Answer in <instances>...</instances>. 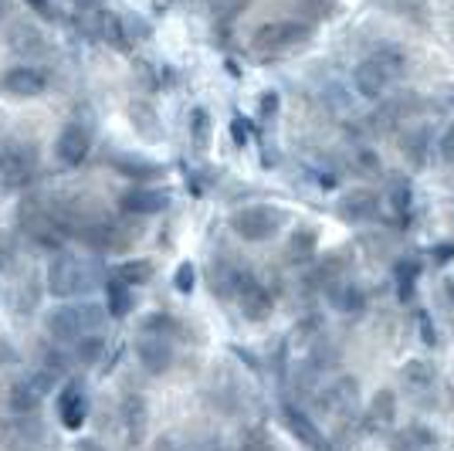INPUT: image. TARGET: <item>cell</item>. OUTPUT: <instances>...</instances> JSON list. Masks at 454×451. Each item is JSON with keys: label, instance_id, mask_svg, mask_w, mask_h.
Listing matches in <instances>:
<instances>
[{"label": "cell", "instance_id": "22", "mask_svg": "<svg viewBox=\"0 0 454 451\" xmlns=\"http://www.w3.org/2000/svg\"><path fill=\"white\" fill-rule=\"evenodd\" d=\"M370 421L377 424V428H383V424H390L394 421V394H377V400H373V411H370Z\"/></svg>", "mask_w": 454, "mask_h": 451}, {"label": "cell", "instance_id": "14", "mask_svg": "<svg viewBox=\"0 0 454 451\" xmlns=\"http://www.w3.org/2000/svg\"><path fill=\"white\" fill-rule=\"evenodd\" d=\"M340 214L346 221H373L380 214V197L373 190H353L342 197Z\"/></svg>", "mask_w": 454, "mask_h": 451}, {"label": "cell", "instance_id": "1", "mask_svg": "<svg viewBox=\"0 0 454 451\" xmlns=\"http://www.w3.org/2000/svg\"><path fill=\"white\" fill-rule=\"evenodd\" d=\"M407 68V58L400 48H380L370 58H363L353 72V85L363 99H380Z\"/></svg>", "mask_w": 454, "mask_h": 451}, {"label": "cell", "instance_id": "18", "mask_svg": "<svg viewBox=\"0 0 454 451\" xmlns=\"http://www.w3.org/2000/svg\"><path fill=\"white\" fill-rule=\"evenodd\" d=\"M122 414H126V428H129V438H143V428H146V404L139 400V397H129L126 400V407H122Z\"/></svg>", "mask_w": 454, "mask_h": 451}, {"label": "cell", "instance_id": "15", "mask_svg": "<svg viewBox=\"0 0 454 451\" xmlns=\"http://www.w3.org/2000/svg\"><path fill=\"white\" fill-rule=\"evenodd\" d=\"M167 204H170V194L167 190L136 187L129 194H122V210H129V214H160Z\"/></svg>", "mask_w": 454, "mask_h": 451}, {"label": "cell", "instance_id": "12", "mask_svg": "<svg viewBox=\"0 0 454 451\" xmlns=\"http://www.w3.org/2000/svg\"><path fill=\"white\" fill-rule=\"evenodd\" d=\"M51 387V380L44 374H38V376H27V380H18L14 387H11V407L18 414H27V411H35L41 404V397H44V391Z\"/></svg>", "mask_w": 454, "mask_h": 451}, {"label": "cell", "instance_id": "17", "mask_svg": "<svg viewBox=\"0 0 454 451\" xmlns=\"http://www.w3.org/2000/svg\"><path fill=\"white\" fill-rule=\"evenodd\" d=\"M115 279L122 285H143V282H150L153 279V265L146 262V258H136V262H122L119 268H115Z\"/></svg>", "mask_w": 454, "mask_h": 451}, {"label": "cell", "instance_id": "29", "mask_svg": "<svg viewBox=\"0 0 454 451\" xmlns=\"http://www.w3.org/2000/svg\"><path fill=\"white\" fill-rule=\"evenodd\" d=\"M4 11H7V0H0V18H4Z\"/></svg>", "mask_w": 454, "mask_h": 451}, {"label": "cell", "instance_id": "6", "mask_svg": "<svg viewBox=\"0 0 454 451\" xmlns=\"http://www.w3.org/2000/svg\"><path fill=\"white\" fill-rule=\"evenodd\" d=\"M38 173V150L35 143L11 139L0 146V184L4 187H24Z\"/></svg>", "mask_w": 454, "mask_h": 451}, {"label": "cell", "instance_id": "7", "mask_svg": "<svg viewBox=\"0 0 454 451\" xmlns=\"http://www.w3.org/2000/svg\"><path fill=\"white\" fill-rule=\"evenodd\" d=\"M238 305H241V313H245L251 322H262L271 316V309H275V296L268 292L265 282H258L254 275H238V285H234V292H231Z\"/></svg>", "mask_w": 454, "mask_h": 451}, {"label": "cell", "instance_id": "27", "mask_svg": "<svg viewBox=\"0 0 454 451\" xmlns=\"http://www.w3.org/2000/svg\"><path fill=\"white\" fill-rule=\"evenodd\" d=\"M441 156H444V163H454V123L451 130L444 132V139H441Z\"/></svg>", "mask_w": 454, "mask_h": 451}, {"label": "cell", "instance_id": "28", "mask_svg": "<svg viewBox=\"0 0 454 451\" xmlns=\"http://www.w3.org/2000/svg\"><path fill=\"white\" fill-rule=\"evenodd\" d=\"M278 109V95H265L262 99V113H275Z\"/></svg>", "mask_w": 454, "mask_h": 451}, {"label": "cell", "instance_id": "21", "mask_svg": "<svg viewBox=\"0 0 454 451\" xmlns=\"http://www.w3.org/2000/svg\"><path fill=\"white\" fill-rule=\"evenodd\" d=\"M312 248H316V234H312V231H299V234L292 238V245H288V258H292V262H305V258L312 255Z\"/></svg>", "mask_w": 454, "mask_h": 451}, {"label": "cell", "instance_id": "4", "mask_svg": "<svg viewBox=\"0 0 454 451\" xmlns=\"http://www.w3.org/2000/svg\"><path fill=\"white\" fill-rule=\"evenodd\" d=\"M309 24L302 20H271V24H262L254 31V51L258 55H285V51H295L309 41Z\"/></svg>", "mask_w": 454, "mask_h": 451}, {"label": "cell", "instance_id": "20", "mask_svg": "<svg viewBox=\"0 0 454 451\" xmlns=\"http://www.w3.org/2000/svg\"><path fill=\"white\" fill-rule=\"evenodd\" d=\"M333 302L340 305L342 313H363L366 296H363V289H356V285H340V289L333 292Z\"/></svg>", "mask_w": 454, "mask_h": 451}, {"label": "cell", "instance_id": "9", "mask_svg": "<svg viewBox=\"0 0 454 451\" xmlns=\"http://www.w3.org/2000/svg\"><path fill=\"white\" fill-rule=\"evenodd\" d=\"M136 357H139L146 374H153V376L167 374L173 367V343L163 336H143L136 343Z\"/></svg>", "mask_w": 454, "mask_h": 451}, {"label": "cell", "instance_id": "16", "mask_svg": "<svg viewBox=\"0 0 454 451\" xmlns=\"http://www.w3.org/2000/svg\"><path fill=\"white\" fill-rule=\"evenodd\" d=\"M106 299H109V316L115 320H122V316H129V309H133V292H129V285H122L119 279L106 285Z\"/></svg>", "mask_w": 454, "mask_h": 451}, {"label": "cell", "instance_id": "3", "mask_svg": "<svg viewBox=\"0 0 454 451\" xmlns=\"http://www.w3.org/2000/svg\"><path fill=\"white\" fill-rule=\"evenodd\" d=\"M106 320V313H102V305H95V302H82V305H58L55 313H48V333L61 343H72V339H82V336H92L95 329L102 326Z\"/></svg>", "mask_w": 454, "mask_h": 451}, {"label": "cell", "instance_id": "11", "mask_svg": "<svg viewBox=\"0 0 454 451\" xmlns=\"http://www.w3.org/2000/svg\"><path fill=\"white\" fill-rule=\"evenodd\" d=\"M89 146H92V136L82 130V126L61 130V136H58V143H55L58 160H61L65 167H78V163L89 156Z\"/></svg>", "mask_w": 454, "mask_h": 451}, {"label": "cell", "instance_id": "19", "mask_svg": "<svg viewBox=\"0 0 454 451\" xmlns=\"http://www.w3.org/2000/svg\"><path fill=\"white\" fill-rule=\"evenodd\" d=\"M403 384H407V387H414V391H424V387H431V384H434V370H431L424 360H414V363H407V367H403Z\"/></svg>", "mask_w": 454, "mask_h": 451}, {"label": "cell", "instance_id": "10", "mask_svg": "<svg viewBox=\"0 0 454 451\" xmlns=\"http://www.w3.org/2000/svg\"><path fill=\"white\" fill-rule=\"evenodd\" d=\"M44 89H48V75L35 65H18L4 75V92L14 95V99H31V95H41Z\"/></svg>", "mask_w": 454, "mask_h": 451}, {"label": "cell", "instance_id": "26", "mask_svg": "<svg viewBox=\"0 0 454 451\" xmlns=\"http://www.w3.org/2000/svg\"><path fill=\"white\" fill-rule=\"evenodd\" d=\"M414 275H417V265H400V268H397L400 299H407V296H411V285H414Z\"/></svg>", "mask_w": 454, "mask_h": 451}, {"label": "cell", "instance_id": "25", "mask_svg": "<svg viewBox=\"0 0 454 451\" xmlns=\"http://www.w3.org/2000/svg\"><path fill=\"white\" fill-rule=\"evenodd\" d=\"M193 279H197V272H193V265L190 262L180 265V268H176V275H173V282H176L180 292H190V289H193Z\"/></svg>", "mask_w": 454, "mask_h": 451}, {"label": "cell", "instance_id": "8", "mask_svg": "<svg viewBox=\"0 0 454 451\" xmlns=\"http://www.w3.org/2000/svg\"><path fill=\"white\" fill-rule=\"evenodd\" d=\"M282 417H285V424H288V431L295 434L299 441H302L305 448H312V451H333V445H329V438L322 434V428L309 417L305 411H299L295 404H285L282 407Z\"/></svg>", "mask_w": 454, "mask_h": 451}, {"label": "cell", "instance_id": "2", "mask_svg": "<svg viewBox=\"0 0 454 451\" xmlns=\"http://www.w3.org/2000/svg\"><path fill=\"white\" fill-rule=\"evenodd\" d=\"M98 282V272L92 262L78 258V255H58L55 262L48 265V292L58 299H72L89 292Z\"/></svg>", "mask_w": 454, "mask_h": 451}, {"label": "cell", "instance_id": "23", "mask_svg": "<svg viewBox=\"0 0 454 451\" xmlns=\"http://www.w3.org/2000/svg\"><path fill=\"white\" fill-rule=\"evenodd\" d=\"M143 329H146V336L170 339V333H176V322H173L170 316H163V313H156V316H150V320L143 322Z\"/></svg>", "mask_w": 454, "mask_h": 451}, {"label": "cell", "instance_id": "5", "mask_svg": "<svg viewBox=\"0 0 454 451\" xmlns=\"http://www.w3.org/2000/svg\"><path fill=\"white\" fill-rule=\"evenodd\" d=\"M285 225V214L278 207H265V204H251L241 207L231 214V227L238 238L245 241H268L278 234V227Z\"/></svg>", "mask_w": 454, "mask_h": 451}, {"label": "cell", "instance_id": "24", "mask_svg": "<svg viewBox=\"0 0 454 451\" xmlns=\"http://www.w3.org/2000/svg\"><path fill=\"white\" fill-rule=\"evenodd\" d=\"M102 346H106V343L98 336H82L78 339V360H82V363H92V360H98Z\"/></svg>", "mask_w": 454, "mask_h": 451}, {"label": "cell", "instance_id": "13", "mask_svg": "<svg viewBox=\"0 0 454 451\" xmlns=\"http://www.w3.org/2000/svg\"><path fill=\"white\" fill-rule=\"evenodd\" d=\"M85 414H89V404H85V394L78 384H68L61 394H58V417L68 431H78L85 424Z\"/></svg>", "mask_w": 454, "mask_h": 451}]
</instances>
